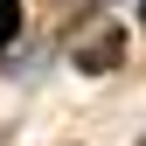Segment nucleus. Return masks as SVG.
<instances>
[{"instance_id":"nucleus-1","label":"nucleus","mask_w":146,"mask_h":146,"mask_svg":"<svg viewBox=\"0 0 146 146\" xmlns=\"http://www.w3.org/2000/svg\"><path fill=\"white\" fill-rule=\"evenodd\" d=\"M111 56H118V28H104V42H98V49H84L77 63H84V70H104Z\"/></svg>"},{"instance_id":"nucleus-2","label":"nucleus","mask_w":146,"mask_h":146,"mask_svg":"<svg viewBox=\"0 0 146 146\" xmlns=\"http://www.w3.org/2000/svg\"><path fill=\"white\" fill-rule=\"evenodd\" d=\"M21 35V0H0V49Z\"/></svg>"},{"instance_id":"nucleus-3","label":"nucleus","mask_w":146,"mask_h":146,"mask_svg":"<svg viewBox=\"0 0 146 146\" xmlns=\"http://www.w3.org/2000/svg\"><path fill=\"white\" fill-rule=\"evenodd\" d=\"M139 28H146V7H139Z\"/></svg>"}]
</instances>
